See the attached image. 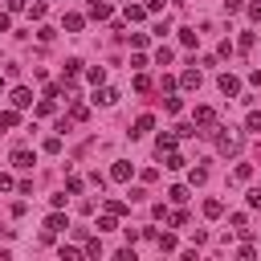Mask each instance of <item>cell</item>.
I'll list each match as a JSON object with an SVG mask.
<instances>
[{"mask_svg":"<svg viewBox=\"0 0 261 261\" xmlns=\"http://www.w3.org/2000/svg\"><path fill=\"white\" fill-rule=\"evenodd\" d=\"M167 224H171V228H184V224H188V212H167Z\"/></svg>","mask_w":261,"mask_h":261,"instance_id":"27","label":"cell"},{"mask_svg":"<svg viewBox=\"0 0 261 261\" xmlns=\"http://www.w3.org/2000/svg\"><path fill=\"white\" fill-rule=\"evenodd\" d=\"M82 188H86L82 175H69V179H65V192H69V196H82Z\"/></svg>","mask_w":261,"mask_h":261,"instance_id":"22","label":"cell"},{"mask_svg":"<svg viewBox=\"0 0 261 261\" xmlns=\"http://www.w3.org/2000/svg\"><path fill=\"white\" fill-rule=\"evenodd\" d=\"M245 130L261 135V110H249V114H245Z\"/></svg>","mask_w":261,"mask_h":261,"instance_id":"18","label":"cell"},{"mask_svg":"<svg viewBox=\"0 0 261 261\" xmlns=\"http://www.w3.org/2000/svg\"><path fill=\"white\" fill-rule=\"evenodd\" d=\"M20 126V110L12 106V110H0V130H16Z\"/></svg>","mask_w":261,"mask_h":261,"instance_id":"7","label":"cell"},{"mask_svg":"<svg viewBox=\"0 0 261 261\" xmlns=\"http://www.w3.org/2000/svg\"><path fill=\"white\" fill-rule=\"evenodd\" d=\"M12 29V12H0V33H8Z\"/></svg>","mask_w":261,"mask_h":261,"instance_id":"43","label":"cell"},{"mask_svg":"<svg viewBox=\"0 0 261 261\" xmlns=\"http://www.w3.org/2000/svg\"><path fill=\"white\" fill-rule=\"evenodd\" d=\"M82 24H86V16H82V12H65V20H61V29H65V33H82Z\"/></svg>","mask_w":261,"mask_h":261,"instance_id":"8","label":"cell"},{"mask_svg":"<svg viewBox=\"0 0 261 261\" xmlns=\"http://www.w3.org/2000/svg\"><path fill=\"white\" fill-rule=\"evenodd\" d=\"M196 37H200L196 29H179V41H184V45H196Z\"/></svg>","mask_w":261,"mask_h":261,"instance_id":"32","label":"cell"},{"mask_svg":"<svg viewBox=\"0 0 261 261\" xmlns=\"http://www.w3.org/2000/svg\"><path fill=\"white\" fill-rule=\"evenodd\" d=\"M245 204H249V208H261V192H249V196H245Z\"/></svg>","mask_w":261,"mask_h":261,"instance_id":"42","label":"cell"},{"mask_svg":"<svg viewBox=\"0 0 261 261\" xmlns=\"http://www.w3.org/2000/svg\"><path fill=\"white\" fill-rule=\"evenodd\" d=\"M232 179H241V184H249V179H253V163H237V171H232Z\"/></svg>","mask_w":261,"mask_h":261,"instance_id":"20","label":"cell"},{"mask_svg":"<svg viewBox=\"0 0 261 261\" xmlns=\"http://www.w3.org/2000/svg\"><path fill=\"white\" fill-rule=\"evenodd\" d=\"M216 86H220V94H228V98H232V94H241V77H237V73H220V77H216Z\"/></svg>","mask_w":261,"mask_h":261,"instance_id":"2","label":"cell"},{"mask_svg":"<svg viewBox=\"0 0 261 261\" xmlns=\"http://www.w3.org/2000/svg\"><path fill=\"white\" fill-rule=\"evenodd\" d=\"M167 196H171V200H175V204H188V188H184V184H175V188H171V192H167Z\"/></svg>","mask_w":261,"mask_h":261,"instance_id":"26","label":"cell"},{"mask_svg":"<svg viewBox=\"0 0 261 261\" xmlns=\"http://www.w3.org/2000/svg\"><path fill=\"white\" fill-rule=\"evenodd\" d=\"M163 110H167V114H179V110H184V102H179V98H167V102H163Z\"/></svg>","mask_w":261,"mask_h":261,"instance_id":"35","label":"cell"},{"mask_svg":"<svg viewBox=\"0 0 261 261\" xmlns=\"http://www.w3.org/2000/svg\"><path fill=\"white\" fill-rule=\"evenodd\" d=\"M8 12H24V0H8Z\"/></svg>","mask_w":261,"mask_h":261,"instance_id":"46","label":"cell"},{"mask_svg":"<svg viewBox=\"0 0 261 261\" xmlns=\"http://www.w3.org/2000/svg\"><path fill=\"white\" fill-rule=\"evenodd\" d=\"M110 228H118V224H114V212H102V216H98V232H110Z\"/></svg>","mask_w":261,"mask_h":261,"instance_id":"23","label":"cell"},{"mask_svg":"<svg viewBox=\"0 0 261 261\" xmlns=\"http://www.w3.org/2000/svg\"><path fill=\"white\" fill-rule=\"evenodd\" d=\"M12 188H16V184H12V175H4V171H0V192H12Z\"/></svg>","mask_w":261,"mask_h":261,"instance_id":"41","label":"cell"},{"mask_svg":"<svg viewBox=\"0 0 261 261\" xmlns=\"http://www.w3.org/2000/svg\"><path fill=\"white\" fill-rule=\"evenodd\" d=\"M106 212H114V216H126V204H122V200H106Z\"/></svg>","mask_w":261,"mask_h":261,"instance_id":"30","label":"cell"},{"mask_svg":"<svg viewBox=\"0 0 261 261\" xmlns=\"http://www.w3.org/2000/svg\"><path fill=\"white\" fill-rule=\"evenodd\" d=\"M86 82H90V86H102V82H106V69H102V65H90V69H86Z\"/></svg>","mask_w":261,"mask_h":261,"instance_id":"16","label":"cell"},{"mask_svg":"<svg viewBox=\"0 0 261 261\" xmlns=\"http://www.w3.org/2000/svg\"><path fill=\"white\" fill-rule=\"evenodd\" d=\"M216 151L220 155H237L241 151V135L237 130H216Z\"/></svg>","mask_w":261,"mask_h":261,"instance_id":"1","label":"cell"},{"mask_svg":"<svg viewBox=\"0 0 261 261\" xmlns=\"http://www.w3.org/2000/svg\"><path fill=\"white\" fill-rule=\"evenodd\" d=\"M188 179H192V184H196V188H200V184H204V179H208V171H204V167H192V175H188Z\"/></svg>","mask_w":261,"mask_h":261,"instance_id":"37","label":"cell"},{"mask_svg":"<svg viewBox=\"0 0 261 261\" xmlns=\"http://www.w3.org/2000/svg\"><path fill=\"white\" fill-rule=\"evenodd\" d=\"M249 16H253V20H261V0H253V4H249Z\"/></svg>","mask_w":261,"mask_h":261,"instance_id":"45","label":"cell"},{"mask_svg":"<svg viewBox=\"0 0 261 261\" xmlns=\"http://www.w3.org/2000/svg\"><path fill=\"white\" fill-rule=\"evenodd\" d=\"M61 257H65V261H73V257H82V249H73V245H61Z\"/></svg>","mask_w":261,"mask_h":261,"instance_id":"40","label":"cell"},{"mask_svg":"<svg viewBox=\"0 0 261 261\" xmlns=\"http://www.w3.org/2000/svg\"><path fill=\"white\" fill-rule=\"evenodd\" d=\"M37 114H53V98H41L37 102Z\"/></svg>","mask_w":261,"mask_h":261,"instance_id":"39","label":"cell"},{"mask_svg":"<svg viewBox=\"0 0 261 261\" xmlns=\"http://www.w3.org/2000/svg\"><path fill=\"white\" fill-rule=\"evenodd\" d=\"M143 8H147V12H159V8H163V0H147Z\"/></svg>","mask_w":261,"mask_h":261,"instance_id":"47","label":"cell"},{"mask_svg":"<svg viewBox=\"0 0 261 261\" xmlns=\"http://www.w3.org/2000/svg\"><path fill=\"white\" fill-rule=\"evenodd\" d=\"M45 12H49V4H45V0H37V4H33V20H45Z\"/></svg>","mask_w":261,"mask_h":261,"instance_id":"31","label":"cell"},{"mask_svg":"<svg viewBox=\"0 0 261 261\" xmlns=\"http://www.w3.org/2000/svg\"><path fill=\"white\" fill-rule=\"evenodd\" d=\"M135 90H139V94H147V90H151V77H147V73H139V77H135Z\"/></svg>","mask_w":261,"mask_h":261,"instance_id":"34","label":"cell"},{"mask_svg":"<svg viewBox=\"0 0 261 261\" xmlns=\"http://www.w3.org/2000/svg\"><path fill=\"white\" fill-rule=\"evenodd\" d=\"M151 126H155V118H151V114H139V118H135V130H130V135L139 139V135H147Z\"/></svg>","mask_w":261,"mask_h":261,"instance_id":"14","label":"cell"},{"mask_svg":"<svg viewBox=\"0 0 261 261\" xmlns=\"http://www.w3.org/2000/svg\"><path fill=\"white\" fill-rule=\"evenodd\" d=\"M77 73H82V61H77V57H69V61H65V82H73Z\"/></svg>","mask_w":261,"mask_h":261,"instance_id":"21","label":"cell"},{"mask_svg":"<svg viewBox=\"0 0 261 261\" xmlns=\"http://www.w3.org/2000/svg\"><path fill=\"white\" fill-rule=\"evenodd\" d=\"M65 228H69V220H65V212H61V208H53V216L45 220V232H65Z\"/></svg>","mask_w":261,"mask_h":261,"instance_id":"6","label":"cell"},{"mask_svg":"<svg viewBox=\"0 0 261 261\" xmlns=\"http://www.w3.org/2000/svg\"><path fill=\"white\" fill-rule=\"evenodd\" d=\"M204 216H208V220L224 216V200H204Z\"/></svg>","mask_w":261,"mask_h":261,"instance_id":"15","label":"cell"},{"mask_svg":"<svg viewBox=\"0 0 261 261\" xmlns=\"http://www.w3.org/2000/svg\"><path fill=\"white\" fill-rule=\"evenodd\" d=\"M179 86H184V90H196V86H200V69H184V73H179Z\"/></svg>","mask_w":261,"mask_h":261,"instance_id":"13","label":"cell"},{"mask_svg":"<svg viewBox=\"0 0 261 261\" xmlns=\"http://www.w3.org/2000/svg\"><path fill=\"white\" fill-rule=\"evenodd\" d=\"M155 245H159V253H175V249H179V241H175L171 232H159V237H155Z\"/></svg>","mask_w":261,"mask_h":261,"instance_id":"11","label":"cell"},{"mask_svg":"<svg viewBox=\"0 0 261 261\" xmlns=\"http://www.w3.org/2000/svg\"><path fill=\"white\" fill-rule=\"evenodd\" d=\"M37 37H41V41H45V45H49V41H53V37H57V33H53V29H49V24H41V29H37Z\"/></svg>","mask_w":261,"mask_h":261,"instance_id":"38","label":"cell"},{"mask_svg":"<svg viewBox=\"0 0 261 261\" xmlns=\"http://www.w3.org/2000/svg\"><path fill=\"white\" fill-rule=\"evenodd\" d=\"M224 8H228V12H241V8H245V0H224Z\"/></svg>","mask_w":261,"mask_h":261,"instance_id":"44","label":"cell"},{"mask_svg":"<svg viewBox=\"0 0 261 261\" xmlns=\"http://www.w3.org/2000/svg\"><path fill=\"white\" fill-rule=\"evenodd\" d=\"M12 163H16L20 171H29V167H33V151H29V147H16V151H12Z\"/></svg>","mask_w":261,"mask_h":261,"instance_id":"9","label":"cell"},{"mask_svg":"<svg viewBox=\"0 0 261 261\" xmlns=\"http://www.w3.org/2000/svg\"><path fill=\"white\" fill-rule=\"evenodd\" d=\"M45 151H49V155H57V151H61V135H53V139H45Z\"/></svg>","mask_w":261,"mask_h":261,"instance_id":"36","label":"cell"},{"mask_svg":"<svg viewBox=\"0 0 261 261\" xmlns=\"http://www.w3.org/2000/svg\"><path fill=\"white\" fill-rule=\"evenodd\" d=\"M12 106H16V110H29V106H33V90H29V86H16V90H12Z\"/></svg>","mask_w":261,"mask_h":261,"instance_id":"5","label":"cell"},{"mask_svg":"<svg viewBox=\"0 0 261 261\" xmlns=\"http://www.w3.org/2000/svg\"><path fill=\"white\" fill-rule=\"evenodd\" d=\"M122 16H126V20H143V16H147V8H143V4H130V0H126V12H122Z\"/></svg>","mask_w":261,"mask_h":261,"instance_id":"19","label":"cell"},{"mask_svg":"<svg viewBox=\"0 0 261 261\" xmlns=\"http://www.w3.org/2000/svg\"><path fill=\"white\" fill-rule=\"evenodd\" d=\"M192 122H196V126H216V110H212V106H196V110H192Z\"/></svg>","mask_w":261,"mask_h":261,"instance_id":"4","label":"cell"},{"mask_svg":"<svg viewBox=\"0 0 261 261\" xmlns=\"http://www.w3.org/2000/svg\"><path fill=\"white\" fill-rule=\"evenodd\" d=\"M86 114H90V110H86V106H82V102H73V106H69V118H73V122H82V118H86Z\"/></svg>","mask_w":261,"mask_h":261,"instance_id":"29","label":"cell"},{"mask_svg":"<svg viewBox=\"0 0 261 261\" xmlns=\"http://www.w3.org/2000/svg\"><path fill=\"white\" fill-rule=\"evenodd\" d=\"M184 163H188V159H184V155H179V151H167V167H171V171H179V167H184Z\"/></svg>","mask_w":261,"mask_h":261,"instance_id":"25","label":"cell"},{"mask_svg":"<svg viewBox=\"0 0 261 261\" xmlns=\"http://www.w3.org/2000/svg\"><path fill=\"white\" fill-rule=\"evenodd\" d=\"M253 41H257L253 33H241V37H237V49H253Z\"/></svg>","mask_w":261,"mask_h":261,"instance_id":"33","label":"cell"},{"mask_svg":"<svg viewBox=\"0 0 261 261\" xmlns=\"http://www.w3.org/2000/svg\"><path fill=\"white\" fill-rule=\"evenodd\" d=\"M130 171H135V167H130L126 159H118V163L110 167V179H118V184H126V179H130Z\"/></svg>","mask_w":261,"mask_h":261,"instance_id":"10","label":"cell"},{"mask_svg":"<svg viewBox=\"0 0 261 261\" xmlns=\"http://www.w3.org/2000/svg\"><path fill=\"white\" fill-rule=\"evenodd\" d=\"M228 220H232V228H237V232H249V228H245V224H249V216H245V212H232Z\"/></svg>","mask_w":261,"mask_h":261,"instance_id":"28","label":"cell"},{"mask_svg":"<svg viewBox=\"0 0 261 261\" xmlns=\"http://www.w3.org/2000/svg\"><path fill=\"white\" fill-rule=\"evenodd\" d=\"M118 102V90H110V86H94V106H114Z\"/></svg>","mask_w":261,"mask_h":261,"instance_id":"3","label":"cell"},{"mask_svg":"<svg viewBox=\"0 0 261 261\" xmlns=\"http://www.w3.org/2000/svg\"><path fill=\"white\" fill-rule=\"evenodd\" d=\"M175 143H179L175 135H159V139H155V147H159V155H167V151H175Z\"/></svg>","mask_w":261,"mask_h":261,"instance_id":"17","label":"cell"},{"mask_svg":"<svg viewBox=\"0 0 261 261\" xmlns=\"http://www.w3.org/2000/svg\"><path fill=\"white\" fill-rule=\"evenodd\" d=\"M82 253H90V257H102V241L98 237H86V249Z\"/></svg>","mask_w":261,"mask_h":261,"instance_id":"24","label":"cell"},{"mask_svg":"<svg viewBox=\"0 0 261 261\" xmlns=\"http://www.w3.org/2000/svg\"><path fill=\"white\" fill-rule=\"evenodd\" d=\"M90 16L94 20H110V4L106 0H90Z\"/></svg>","mask_w":261,"mask_h":261,"instance_id":"12","label":"cell"}]
</instances>
